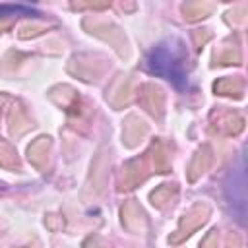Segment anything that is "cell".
Segmentation results:
<instances>
[{
	"mask_svg": "<svg viewBox=\"0 0 248 248\" xmlns=\"http://www.w3.org/2000/svg\"><path fill=\"white\" fill-rule=\"evenodd\" d=\"M147 68L151 74L170 81L178 89H184L188 83L186 50L178 39H167L153 46L147 54Z\"/></svg>",
	"mask_w": 248,
	"mask_h": 248,
	"instance_id": "obj_1",
	"label": "cell"
}]
</instances>
